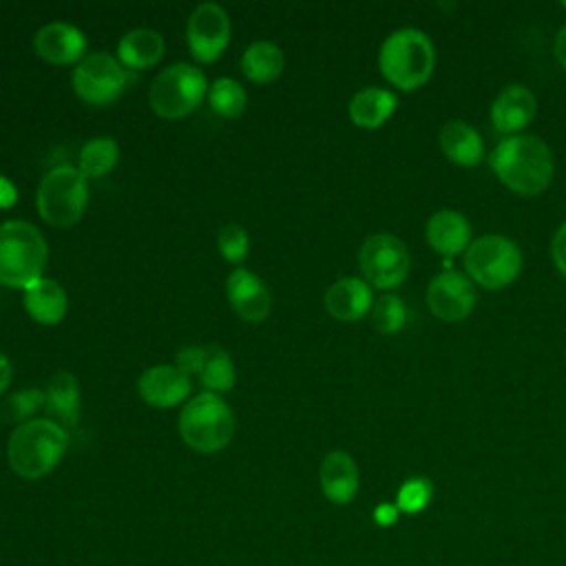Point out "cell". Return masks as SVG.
<instances>
[{
	"label": "cell",
	"instance_id": "cell-1",
	"mask_svg": "<svg viewBox=\"0 0 566 566\" xmlns=\"http://www.w3.org/2000/svg\"><path fill=\"white\" fill-rule=\"evenodd\" d=\"M495 177L522 197L544 192L553 179V153L537 135L517 133L502 137L489 155Z\"/></svg>",
	"mask_w": 566,
	"mask_h": 566
},
{
	"label": "cell",
	"instance_id": "cell-2",
	"mask_svg": "<svg viewBox=\"0 0 566 566\" xmlns=\"http://www.w3.org/2000/svg\"><path fill=\"white\" fill-rule=\"evenodd\" d=\"M69 444V433L51 418L18 424L7 442V462L24 480H40L55 469Z\"/></svg>",
	"mask_w": 566,
	"mask_h": 566
},
{
	"label": "cell",
	"instance_id": "cell-3",
	"mask_svg": "<svg viewBox=\"0 0 566 566\" xmlns=\"http://www.w3.org/2000/svg\"><path fill=\"white\" fill-rule=\"evenodd\" d=\"M382 77L400 91H416L429 82L436 66V49L431 38L416 29L402 27L391 31L378 51Z\"/></svg>",
	"mask_w": 566,
	"mask_h": 566
},
{
	"label": "cell",
	"instance_id": "cell-4",
	"mask_svg": "<svg viewBox=\"0 0 566 566\" xmlns=\"http://www.w3.org/2000/svg\"><path fill=\"white\" fill-rule=\"evenodd\" d=\"M44 265L46 241L33 223H0V285L27 290L42 279Z\"/></svg>",
	"mask_w": 566,
	"mask_h": 566
},
{
	"label": "cell",
	"instance_id": "cell-5",
	"mask_svg": "<svg viewBox=\"0 0 566 566\" xmlns=\"http://www.w3.org/2000/svg\"><path fill=\"white\" fill-rule=\"evenodd\" d=\"M232 433L234 416L219 394L203 391L195 396L179 413V436L195 451H221L232 440Z\"/></svg>",
	"mask_w": 566,
	"mask_h": 566
},
{
	"label": "cell",
	"instance_id": "cell-6",
	"mask_svg": "<svg viewBox=\"0 0 566 566\" xmlns=\"http://www.w3.org/2000/svg\"><path fill=\"white\" fill-rule=\"evenodd\" d=\"M86 177L80 168L73 166H55L42 177L38 186V212L46 223L55 228H69L77 223L86 210Z\"/></svg>",
	"mask_w": 566,
	"mask_h": 566
},
{
	"label": "cell",
	"instance_id": "cell-7",
	"mask_svg": "<svg viewBox=\"0 0 566 566\" xmlns=\"http://www.w3.org/2000/svg\"><path fill=\"white\" fill-rule=\"evenodd\" d=\"M467 276L484 290L511 285L522 270L517 243L504 234H482L464 252Z\"/></svg>",
	"mask_w": 566,
	"mask_h": 566
},
{
	"label": "cell",
	"instance_id": "cell-8",
	"mask_svg": "<svg viewBox=\"0 0 566 566\" xmlns=\"http://www.w3.org/2000/svg\"><path fill=\"white\" fill-rule=\"evenodd\" d=\"M206 91L208 84L203 73L192 64L177 62L155 77L148 91V104L157 115L177 119L192 113L203 99Z\"/></svg>",
	"mask_w": 566,
	"mask_h": 566
},
{
	"label": "cell",
	"instance_id": "cell-9",
	"mask_svg": "<svg viewBox=\"0 0 566 566\" xmlns=\"http://www.w3.org/2000/svg\"><path fill=\"white\" fill-rule=\"evenodd\" d=\"M130 80V71H126L119 60L106 51H97L77 62L73 71V91L86 104L108 106L124 93Z\"/></svg>",
	"mask_w": 566,
	"mask_h": 566
},
{
	"label": "cell",
	"instance_id": "cell-10",
	"mask_svg": "<svg viewBox=\"0 0 566 566\" xmlns=\"http://www.w3.org/2000/svg\"><path fill=\"white\" fill-rule=\"evenodd\" d=\"M409 250L402 239L389 232L367 237L358 250V265L367 283L378 290L398 287L409 274Z\"/></svg>",
	"mask_w": 566,
	"mask_h": 566
},
{
	"label": "cell",
	"instance_id": "cell-11",
	"mask_svg": "<svg viewBox=\"0 0 566 566\" xmlns=\"http://www.w3.org/2000/svg\"><path fill=\"white\" fill-rule=\"evenodd\" d=\"M427 307L429 312L444 323H458L467 318L475 307V283L458 270L438 272L427 285Z\"/></svg>",
	"mask_w": 566,
	"mask_h": 566
},
{
	"label": "cell",
	"instance_id": "cell-12",
	"mask_svg": "<svg viewBox=\"0 0 566 566\" xmlns=\"http://www.w3.org/2000/svg\"><path fill=\"white\" fill-rule=\"evenodd\" d=\"M186 40L197 62H214L230 42V20L217 2L199 4L186 24Z\"/></svg>",
	"mask_w": 566,
	"mask_h": 566
},
{
	"label": "cell",
	"instance_id": "cell-13",
	"mask_svg": "<svg viewBox=\"0 0 566 566\" xmlns=\"http://www.w3.org/2000/svg\"><path fill=\"white\" fill-rule=\"evenodd\" d=\"M537 111V99L533 95V91L524 84H506L495 99L491 102V124L493 128L509 137V135H517L522 128H526L531 124V119L535 117Z\"/></svg>",
	"mask_w": 566,
	"mask_h": 566
},
{
	"label": "cell",
	"instance_id": "cell-14",
	"mask_svg": "<svg viewBox=\"0 0 566 566\" xmlns=\"http://www.w3.org/2000/svg\"><path fill=\"white\" fill-rule=\"evenodd\" d=\"M424 237L427 243L447 259V265H451V259L467 252L471 245V223L460 210L440 208L427 219Z\"/></svg>",
	"mask_w": 566,
	"mask_h": 566
},
{
	"label": "cell",
	"instance_id": "cell-15",
	"mask_svg": "<svg viewBox=\"0 0 566 566\" xmlns=\"http://www.w3.org/2000/svg\"><path fill=\"white\" fill-rule=\"evenodd\" d=\"M226 292H228V301L232 305V310L248 323H261L268 318L270 307H272V298L268 287L263 285V281L252 274L245 268H237L230 272L228 283H226Z\"/></svg>",
	"mask_w": 566,
	"mask_h": 566
},
{
	"label": "cell",
	"instance_id": "cell-16",
	"mask_svg": "<svg viewBox=\"0 0 566 566\" xmlns=\"http://www.w3.org/2000/svg\"><path fill=\"white\" fill-rule=\"evenodd\" d=\"M137 391L150 407H175L190 394V376L177 365H155L139 376Z\"/></svg>",
	"mask_w": 566,
	"mask_h": 566
},
{
	"label": "cell",
	"instance_id": "cell-17",
	"mask_svg": "<svg viewBox=\"0 0 566 566\" xmlns=\"http://www.w3.org/2000/svg\"><path fill=\"white\" fill-rule=\"evenodd\" d=\"M33 46L51 64H73L84 60L86 38L69 22H49L35 31Z\"/></svg>",
	"mask_w": 566,
	"mask_h": 566
},
{
	"label": "cell",
	"instance_id": "cell-18",
	"mask_svg": "<svg viewBox=\"0 0 566 566\" xmlns=\"http://www.w3.org/2000/svg\"><path fill=\"white\" fill-rule=\"evenodd\" d=\"M323 495L332 504H349L358 493V467L347 451H329L318 469Z\"/></svg>",
	"mask_w": 566,
	"mask_h": 566
},
{
	"label": "cell",
	"instance_id": "cell-19",
	"mask_svg": "<svg viewBox=\"0 0 566 566\" xmlns=\"http://www.w3.org/2000/svg\"><path fill=\"white\" fill-rule=\"evenodd\" d=\"M374 305L371 287L358 276H343L325 292V307L338 321H358Z\"/></svg>",
	"mask_w": 566,
	"mask_h": 566
},
{
	"label": "cell",
	"instance_id": "cell-20",
	"mask_svg": "<svg viewBox=\"0 0 566 566\" xmlns=\"http://www.w3.org/2000/svg\"><path fill=\"white\" fill-rule=\"evenodd\" d=\"M438 144L444 157L455 166L471 168V166H478L484 157V142L478 128H473L464 119L444 122L438 133Z\"/></svg>",
	"mask_w": 566,
	"mask_h": 566
},
{
	"label": "cell",
	"instance_id": "cell-21",
	"mask_svg": "<svg viewBox=\"0 0 566 566\" xmlns=\"http://www.w3.org/2000/svg\"><path fill=\"white\" fill-rule=\"evenodd\" d=\"M398 97L380 86L360 88L349 99V119L360 128H380L396 111Z\"/></svg>",
	"mask_w": 566,
	"mask_h": 566
},
{
	"label": "cell",
	"instance_id": "cell-22",
	"mask_svg": "<svg viewBox=\"0 0 566 566\" xmlns=\"http://www.w3.org/2000/svg\"><path fill=\"white\" fill-rule=\"evenodd\" d=\"M24 310L35 323L55 325L66 314V292L53 279H40L24 290Z\"/></svg>",
	"mask_w": 566,
	"mask_h": 566
},
{
	"label": "cell",
	"instance_id": "cell-23",
	"mask_svg": "<svg viewBox=\"0 0 566 566\" xmlns=\"http://www.w3.org/2000/svg\"><path fill=\"white\" fill-rule=\"evenodd\" d=\"M44 407L62 427H73L80 413V387L71 371H55L44 387Z\"/></svg>",
	"mask_w": 566,
	"mask_h": 566
},
{
	"label": "cell",
	"instance_id": "cell-24",
	"mask_svg": "<svg viewBox=\"0 0 566 566\" xmlns=\"http://www.w3.org/2000/svg\"><path fill=\"white\" fill-rule=\"evenodd\" d=\"M164 38L153 29H133L117 44V57L128 69H148L164 55Z\"/></svg>",
	"mask_w": 566,
	"mask_h": 566
},
{
	"label": "cell",
	"instance_id": "cell-25",
	"mask_svg": "<svg viewBox=\"0 0 566 566\" xmlns=\"http://www.w3.org/2000/svg\"><path fill=\"white\" fill-rule=\"evenodd\" d=\"M283 64H285L283 51L274 42H268V40L252 42L241 57V71L245 73L248 80H252L256 84L276 80L283 71Z\"/></svg>",
	"mask_w": 566,
	"mask_h": 566
},
{
	"label": "cell",
	"instance_id": "cell-26",
	"mask_svg": "<svg viewBox=\"0 0 566 566\" xmlns=\"http://www.w3.org/2000/svg\"><path fill=\"white\" fill-rule=\"evenodd\" d=\"M197 376L206 389L212 394H223L234 387L237 371L230 354L217 345H206L201 352V363L197 369Z\"/></svg>",
	"mask_w": 566,
	"mask_h": 566
},
{
	"label": "cell",
	"instance_id": "cell-27",
	"mask_svg": "<svg viewBox=\"0 0 566 566\" xmlns=\"http://www.w3.org/2000/svg\"><path fill=\"white\" fill-rule=\"evenodd\" d=\"M119 157V148L111 137H93L80 150V170L84 177H104Z\"/></svg>",
	"mask_w": 566,
	"mask_h": 566
},
{
	"label": "cell",
	"instance_id": "cell-28",
	"mask_svg": "<svg viewBox=\"0 0 566 566\" xmlns=\"http://www.w3.org/2000/svg\"><path fill=\"white\" fill-rule=\"evenodd\" d=\"M208 102L214 113L221 117H239L245 108V91L239 82L232 77H219L214 84L208 88Z\"/></svg>",
	"mask_w": 566,
	"mask_h": 566
},
{
	"label": "cell",
	"instance_id": "cell-29",
	"mask_svg": "<svg viewBox=\"0 0 566 566\" xmlns=\"http://www.w3.org/2000/svg\"><path fill=\"white\" fill-rule=\"evenodd\" d=\"M44 407V391L38 387L20 389L11 394L2 405H0V420L4 424H22L29 422V418Z\"/></svg>",
	"mask_w": 566,
	"mask_h": 566
},
{
	"label": "cell",
	"instance_id": "cell-30",
	"mask_svg": "<svg viewBox=\"0 0 566 566\" xmlns=\"http://www.w3.org/2000/svg\"><path fill=\"white\" fill-rule=\"evenodd\" d=\"M369 321L376 332L396 334L398 329H402V325L407 321V310H405L402 298L396 294H382L380 298L374 301V305L369 310Z\"/></svg>",
	"mask_w": 566,
	"mask_h": 566
},
{
	"label": "cell",
	"instance_id": "cell-31",
	"mask_svg": "<svg viewBox=\"0 0 566 566\" xmlns=\"http://www.w3.org/2000/svg\"><path fill=\"white\" fill-rule=\"evenodd\" d=\"M433 497V482L424 475H413L405 480L396 493V506L400 513L416 515L429 506Z\"/></svg>",
	"mask_w": 566,
	"mask_h": 566
},
{
	"label": "cell",
	"instance_id": "cell-32",
	"mask_svg": "<svg viewBox=\"0 0 566 566\" xmlns=\"http://www.w3.org/2000/svg\"><path fill=\"white\" fill-rule=\"evenodd\" d=\"M217 245H219V252L223 254L226 261L230 263H241L248 254V234L241 226H226L221 228L219 237H217Z\"/></svg>",
	"mask_w": 566,
	"mask_h": 566
},
{
	"label": "cell",
	"instance_id": "cell-33",
	"mask_svg": "<svg viewBox=\"0 0 566 566\" xmlns=\"http://www.w3.org/2000/svg\"><path fill=\"white\" fill-rule=\"evenodd\" d=\"M551 256L555 268L566 276V221L557 228V232L553 234L551 241Z\"/></svg>",
	"mask_w": 566,
	"mask_h": 566
},
{
	"label": "cell",
	"instance_id": "cell-34",
	"mask_svg": "<svg viewBox=\"0 0 566 566\" xmlns=\"http://www.w3.org/2000/svg\"><path fill=\"white\" fill-rule=\"evenodd\" d=\"M374 522L378 524V526H391V524H396V520H398V515H400V511H398V506L396 504H389V502H380L376 509H374Z\"/></svg>",
	"mask_w": 566,
	"mask_h": 566
},
{
	"label": "cell",
	"instance_id": "cell-35",
	"mask_svg": "<svg viewBox=\"0 0 566 566\" xmlns=\"http://www.w3.org/2000/svg\"><path fill=\"white\" fill-rule=\"evenodd\" d=\"M15 201H18L15 186L4 175H0V208H11Z\"/></svg>",
	"mask_w": 566,
	"mask_h": 566
},
{
	"label": "cell",
	"instance_id": "cell-36",
	"mask_svg": "<svg viewBox=\"0 0 566 566\" xmlns=\"http://www.w3.org/2000/svg\"><path fill=\"white\" fill-rule=\"evenodd\" d=\"M555 57H557L559 66L566 71V24L555 35Z\"/></svg>",
	"mask_w": 566,
	"mask_h": 566
},
{
	"label": "cell",
	"instance_id": "cell-37",
	"mask_svg": "<svg viewBox=\"0 0 566 566\" xmlns=\"http://www.w3.org/2000/svg\"><path fill=\"white\" fill-rule=\"evenodd\" d=\"M9 382H11V363H9V358L0 352V394L9 387Z\"/></svg>",
	"mask_w": 566,
	"mask_h": 566
},
{
	"label": "cell",
	"instance_id": "cell-38",
	"mask_svg": "<svg viewBox=\"0 0 566 566\" xmlns=\"http://www.w3.org/2000/svg\"><path fill=\"white\" fill-rule=\"evenodd\" d=\"M562 7H564V9H566V0H564V2H562Z\"/></svg>",
	"mask_w": 566,
	"mask_h": 566
}]
</instances>
